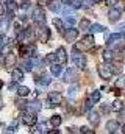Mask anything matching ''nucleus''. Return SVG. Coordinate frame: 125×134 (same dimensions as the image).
<instances>
[{"label":"nucleus","instance_id":"nucleus-44","mask_svg":"<svg viewBox=\"0 0 125 134\" xmlns=\"http://www.w3.org/2000/svg\"><path fill=\"white\" fill-rule=\"evenodd\" d=\"M121 117H122V119L125 120V108L122 109V111H121Z\"/></svg>","mask_w":125,"mask_h":134},{"label":"nucleus","instance_id":"nucleus-30","mask_svg":"<svg viewBox=\"0 0 125 134\" xmlns=\"http://www.w3.org/2000/svg\"><path fill=\"white\" fill-rule=\"evenodd\" d=\"M28 92H30V89H28L27 86H20V87H17V94H19L20 97H27Z\"/></svg>","mask_w":125,"mask_h":134},{"label":"nucleus","instance_id":"nucleus-28","mask_svg":"<svg viewBox=\"0 0 125 134\" xmlns=\"http://www.w3.org/2000/svg\"><path fill=\"white\" fill-rule=\"evenodd\" d=\"M49 8H50V11H53V13L61 11V6H60L58 2H50V3H49Z\"/></svg>","mask_w":125,"mask_h":134},{"label":"nucleus","instance_id":"nucleus-42","mask_svg":"<svg viewBox=\"0 0 125 134\" xmlns=\"http://www.w3.org/2000/svg\"><path fill=\"white\" fill-rule=\"evenodd\" d=\"M50 2H52V0H38V3H39V5H49Z\"/></svg>","mask_w":125,"mask_h":134},{"label":"nucleus","instance_id":"nucleus-8","mask_svg":"<svg viewBox=\"0 0 125 134\" xmlns=\"http://www.w3.org/2000/svg\"><path fill=\"white\" fill-rule=\"evenodd\" d=\"M121 16H122L121 8L111 6V9H110V13H108V19H110V22H111V24H116V22L121 19Z\"/></svg>","mask_w":125,"mask_h":134},{"label":"nucleus","instance_id":"nucleus-24","mask_svg":"<svg viewBox=\"0 0 125 134\" xmlns=\"http://www.w3.org/2000/svg\"><path fill=\"white\" fill-rule=\"evenodd\" d=\"M53 25H55V27L58 28V31H60L61 34L64 33V24H62L61 19H53Z\"/></svg>","mask_w":125,"mask_h":134},{"label":"nucleus","instance_id":"nucleus-26","mask_svg":"<svg viewBox=\"0 0 125 134\" xmlns=\"http://www.w3.org/2000/svg\"><path fill=\"white\" fill-rule=\"evenodd\" d=\"M77 92H78V84H74V86H70V87H69V92H67V95H69L70 98H75Z\"/></svg>","mask_w":125,"mask_h":134},{"label":"nucleus","instance_id":"nucleus-16","mask_svg":"<svg viewBox=\"0 0 125 134\" xmlns=\"http://www.w3.org/2000/svg\"><path fill=\"white\" fill-rule=\"evenodd\" d=\"M11 78H13V81H20V80L24 78V70H22V69H13Z\"/></svg>","mask_w":125,"mask_h":134},{"label":"nucleus","instance_id":"nucleus-37","mask_svg":"<svg viewBox=\"0 0 125 134\" xmlns=\"http://www.w3.org/2000/svg\"><path fill=\"white\" fill-rule=\"evenodd\" d=\"M80 133H83V134H92L94 131L91 130V128H88V126H81V128H80Z\"/></svg>","mask_w":125,"mask_h":134},{"label":"nucleus","instance_id":"nucleus-39","mask_svg":"<svg viewBox=\"0 0 125 134\" xmlns=\"http://www.w3.org/2000/svg\"><path fill=\"white\" fill-rule=\"evenodd\" d=\"M92 106H94V101L88 100V101H86V104H85V109H86V111H89V109H92Z\"/></svg>","mask_w":125,"mask_h":134},{"label":"nucleus","instance_id":"nucleus-31","mask_svg":"<svg viewBox=\"0 0 125 134\" xmlns=\"http://www.w3.org/2000/svg\"><path fill=\"white\" fill-rule=\"evenodd\" d=\"M8 25H9V20H8L6 17H3V19L0 20V30H2V33H5V31L8 30Z\"/></svg>","mask_w":125,"mask_h":134},{"label":"nucleus","instance_id":"nucleus-7","mask_svg":"<svg viewBox=\"0 0 125 134\" xmlns=\"http://www.w3.org/2000/svg\"><path fill=\"white\" fill-rule=\"evenodd\" d=\"M62 36H64V39H66L67 42H75L77 37H78V30L70 27V28H67V30H64Z\"/></svg>","mask_w":125,"mask_h":134},{"label":"nucleus","instance_id":"nucleus-32","mask_svg":"<svg viewBox=\"0 0 125 134\" xmlns=\"http://www.w3.org/2000/svg\"><path fill=\"white\" fill-rule=\"evenodd\" d=\"M31 69H33V63H31V59H25V61L22 63V70L30 72Z\"/></svg>","mask_w":125,"mask_h":134},{"label":"nucleus","instance_id":"nucleus-23","mask_svg":"<svg viewBox=\"0 0 125 134\" xmlns=\"http://www.w3.org/2000/svg\"><path fill=\"white\" fill-rule=\"evenodd\" d=\"M16 106H17L19 109H28V101L24 100V98H17V101H16Z\"/></svg>","mask_w":125,"mask_h":134},{"label":"nucleus","instance_id":"nucleus-9","mask_svg":"<svg viewBox=\"0 0 125 134\" xmlns=\"http://www.w3.org/2000/svg\"><path fill=\"white\" fill-rule=\"evenodd\" d=\"M36 33H38L39 41H42V42H47L50 39V28H47L45 25H41V28H38Z\"/></svg>","mask_w":125,"mask_h":134},{"label":"nucleus","instance_id":"nucleus-10","mask_svg":"<svg viewBox=\"0 0 125 134\" xmlns=\"http://www.w3.org/2000/svg\"><path fill=\"white\" fill-rule=\"evenodd\" d=\"M77 73H75V69H67L64 73H62V81L64 83H72L75 80Z\"/></svg>","mask_w":125,"mask_h":134},{"label":"nucleus","instance_id":"nucleus-5","mask_svg":"<svg viewBox=\"0 0 125 134\" xmlns=\"http://www.w3.org/2000/svg\"><path fill=\"white\" fill-rule=\"evenodd\" d=\"M22 122H24L27 126H34V125H36V122H38L36 112H33V111H28V112H25V114L22 115Z\"/></svg>","mask_w":125,"mask_h":134},{"label":"nucleus","instance_id":"nucleus-22","mask_svg":"<svg viewBox=\"0 0 125 134\" xmlns=\"http://www.w3.org/2000/svg\"><path fill=\"white\" fill-rule=\"evenodd\" d=\"M16 63V58L13 55H5V66L6 67H13Z\"/></svg>","mask_w":125,"mask_h":134},{"label":"nucleus","instance_id":"nucleus-21","mask_svg":"<svg viewBox=\"0 0 125 134\" xmlns=\"http://www.w3.org/2000/svg\"><path fill=\"white\" fill-rule=\"evenodd\" d=\"M78 28H80L81 31H86V30H89V28H91V24H89V20H88V19H81V20H80V24H78Z\"/></svg>","mask_w":125,"mask_h":134},{"label":"nucleus","instance_id":"nucleus-47","mask_svg":"<svg viewBox=\"0 0 125 134\" xmlns=\"http://www.w3.org/2000/svg\"><path fill=\"white\" fill-rule=\"evenodd\" d=\"M97 2H102V0H95V3H97Z\"/></svg>","mask_w":125,"mask_h":134},{"label":"nucleus","instance_id":"nucleus-43","mask_svg":"<svg viewBox=\"0 0 125 134\" xmlns=\"http://www.w3.org/2000/svg\"><path fill=\"white\" fill-rule=\"evenodd\" d=\"M108 111H110V108H108L106 104H103V106H102V112H108Z\"/></svg>","mask_w":125,"mask_h":134},{"label":"nucleus","instance_id":"nucleus-19","mask_svg":"<svg viewBox=\"0 0 125 134\" xmlns=\"http://www.w3.org/2000/svg\"><path fill=\"white\" fill-rule=\"evenodd\" d=\"M89 30H91V33H105L106 31V28L103 25H100V24H92Z\"/></svg>","mask_w":125,"mask_h":134},{"label":"nucleus","instance_id":"nucleus-49","mask_svg":"<svg viewBox=\"0 0 125 134\" xmlns=\"http://www.w3.org/2000/svg\"><path fill=\"white\" fill-rule=\"evenodd\" d=\"M0 87H2V81H0Z\"/></svg>","mask_w":125,"mask_h":134},{"label":"nucleus","instance_id":"nucleus-50","mask_svg":"<svg viewBox=\"0 0 125 134\" xmlns=\"http://www.w3.org/2000/svg\"><path fill=\"white\" fill-rule=\"evenodd\" d=\"M124 39H125V37H124Z\"/></svg>","mask_w":125,"mask_h":134},{"label":"nucleus","instance_id":"nucleus-12","mask_svg":"<svg viewBox=\"0 0 125 134\" xmlns=\"http://www.w3.org/2000/svg\"><path fill=\"white\" fill-rule=\"evenodd\" d=\"M119 128H121V123L117 120H108L106 122V131L108 133H116Z\"/></svg>","mask_w":125,"mask_h":134},{"label":"nucleus","instance_id":"nucleus-40","mask_svg":"<svg viewBox=\"0 0 125 134\" xmlns=\"http://www.w3.org/2000/svg\"><path fill=\"white\" fill-rule=\"evenodd\" d=\"M119 3V0H106V5L108 6H116Z\"/></svg>","mask_w":125,"mask_h":134},{"label":"nucleus","instance_id":"nucleus-3","mask_svg":"<svg viewBox=\"0 0 125 134\" xmlns=\"http://www.w3.org/2000/svg\"><path fill=\"white\" fill-rule=\"evenodd\" d=\"M62 103V95L60 92L53 91L49 94V100H47V108H56Z\"/></svg>","mask_w":125,"mask_h":134},{"label":"nucleus","instance_id":"nucleus-17","mask_svg":"<svg viewBox=\"0 0 125 134\" xmlns=\"http://www.w3.org/2000/svg\"><path fill=\"white\" fill-rule=\"evenodd\" d=\"M50 72L53 76H60L62 72V64H52L50 66Z\"/></svg>","mask_w":125,"mask_h":134},{"label":"nucleus","instance_id":"nucleus-34","mask_svg":"<svg viewBox=\"0 0 125 134\" xmlns=\"http://www.w3.org/2000/svg\"><path fill=\"white\" fill-rule=\"evenodd\" d=\"M114 87H117V89L125 87V76H121V78H117V80H116V86H114Z\"/></svg>","mask_w":125,"mask_h":134},{"label":"nucleus","instance_id":"nucleus-38","mask_svg":"<svg viewBox=\"0 0 125 134\" xmlns=\"http://www.w3.org/2000/svg\"><path fill=\"white\" fill-rule=\"evenodd\" d=\"M81 3H83V6H92L95 0H81Z\"/></svg>","mask_w":125,"mask_h":134},{"label":"nucleus","instance_id":"nucleus-13","mask_svg":"<svg viewBox=\"0 0 125 134\" xmlns=\"http://www.w3.org/2000/svg\"><path fill=\"white\" fill-rule=\"evenodd\" d=\"M88 120H89V123H91L92 126H97V125L100 123V115H98V112L91 111V112L88 114Z\"/></svg>","mask_w":125,"mask_h":134},{"label":"nucleus","instance_id":"nucleus-1","mask_svg":"<svg viewBox=\"0 0 125 134\" xmlns=\"http://www.w3.org/2000/svg\"><path fill=\"white\" fill-rule=\"evenodd\" d=\"M92 45H94V36L92 34H86L81 41H78V42L75 44L74 48H77L78 52H86V50H89Z\"/></svg>","mask_w":125,"mask_h":134},{"label":"nucleus","instance_id":"nucleus-11","mask_svg":"<svg viewBox=\"0 0 125 134\" xmlns=\"http://www.w3.org/2000/svg\"><path fill=\"white\" fill-rule=\"evenodd\" d=\"M56 59H58V63L62 64V66L67 63V53H66V50H64L62 47H60V48L56 50Z\"/></svg>","mask_w":125,"mask_h":134},{"label":"nucleus","instance_id":"nucleus-6","mask_svg":"<svg viewBox=\"0 0 125 134\" xmlns=\"http://www.w3.org/2000/svg\"><path fill=\"white\" fill-rule=\"evenodd\" d=\"M33 19L38 25H45V14L41 8H34L33 9Z\"/></svg>","mask_w":125,"mask_h":134},{"label":"nucleus","instance_id":"nucleus-18","mask_svg":"<svg viewBox=\"0 0 125 134\" xmlns=\"http://www.w3.org/2000/svg\"><path fill=\"white\" fill-rule=\"evenodd\" d=\"M114 53L111 52V50H103V53H102V58H103V61H106V63H111L113 59H114Z\"/></svg>","mask_w":125,"mask_h":134},{"label":"nucleus","instance_id":"nucleus-4","mask_svg":"<svg viewBox=\"0 0 125 134\" xmlns=\"http://www.w3.org/2000/svg\"><path fill=\"white\" fill-rule=\"evenodd\" d=\"M97 72H98L100 78H103V80H111V76H113L111 67L108 66V64H98V67H97Z\"/></svg>","mask_w":125,"mask_h":134},{"label":"nucleus","instance_id":"nucleus-15","mask_svg":"<svg viewBox=\"0 0 125 134\" xmlns=\"http://www.w3.org/2000/svg\"><path fill=\"white\" fill-rule=\"evenodd\" d=\"M50 83H52L50 75H41L39 78H36V84H41V86H49Z\"/></svg>","mask_w":125,"mask_h":134},{"label":"nucleus","instance_id":"nucleus-29","mask_svg":"<svg viewBox=\"0 0 125 134\" xmlns=\"http://www.w3.org/2000/svg\"><path fill=\"white\" fill-rule=\"evenodd\" d=\"M55 61H58V59H56V53H49V55L45 56V63H47V64L52 66Z\"/></svg>","mask_w":125,"mask_h":134},{"label":"nucleus","instance_id":"nucleus-33","mask_svg":"<svg viewBox=\"0 0 125 134\" xmlns=\"http://www.w3.org/2000/svg\"><path fill=\"white\" fill-rule=\"evenodd\" d=\"M100 97H102L100 91H94L92 94H91V98H89V100L94 101V103H98V101H100Z\"/></svg>","mask_w":125,"mask_h":134},{"label":"nucleus","instance_id":"nucleus-2","mask_svg":"<svg viewBox=\"0 0 125 134\" xmlns=\"http://www.w3.org/2000/svg\"><path fill=\"white\" fill-rule=\"evenodd\" d=\"M72 63H74V66L80 67V69H86V59L81 55V52H78L77 48L72 50Z\"/></svg>","mask_w":125,"mask_h":134},{"label":"nucleus","instance_id":"nucleus-35","mask_svg":"<svg viewBox=\"0 0 125 134\" xmlns=\"http://www.w3.org/2000/svg\"><path fill=\"white\" fill-rule=\"evenodd\" d=\"M66 22L72 27V25H75V22H77V20H75V17H74L72 14H69V16H66Z\"/></svg>","mask_w":125,"mask_h":134},{"label":"nucleus","instance_id":"nucleus-48","mask_svg":"<svg viewBox=\"0 0 125 134\" xmlns=\"http://www.w3.org/2000/svg\"><path fill=\"white\" fill-rule=\"evenodd\" d=\"M2 126H3V125H2V123H0V128H2Z\"/></svg>","mask_w":125,"mask_h":134},{"label":"nucleus","instance_id":"nucleus-41","mask_svg":"<svg viewBox=\"0 0 125 134\" xmlns=\"http://www.w3.org/2000/svg\"><path fill=\"white\" fill-rule=\"evenodd\" d=\"M117 31L125 33V22H124V24H119V25H117Z\"/></svg>","mask_w":125,"mask_h":134},{"label":"nucleus","instance_id":"nucleus-20","mask_svg":"<svg viewBox=\"0 0 125 134\" xmlns=\"http://www.w3.org/2000/svg\"><path fill=\"white\" fill-rule=\"evenodd\" d=\"M61 122H62L61 115H52V119H50V125H52L53 128H58V126L61 125Z\"/></svg>","mask_w":125,"mask_h":134},{"label":"nucleus","instance_id":"nucleus-45","mask_svg":"<svg viewBox=\"0 0 125 134\" xmlns=\"http://www.w3.org/2000/svg\"><path fill=\"white\" fill-rule=\"evenodd\" d=\"M121 131H122V133H125V125H122V128H121Z\"/></svg>","mask_w":125,"mask_h":134},{"label":"nucleus","instance_id":"nucleus-36","mask_svg":"<svg viewBox=\"0 0 125 134\" xmlns=\"http://www.w3.org/2000/svg\"><path fill=\"white\" fill-rule=\"evenodd\" d=\"M6 9H8V13H14V9H16V5H14V2H8L6 3Z\"/></svg>","mask_w":125,"mask_h":134},{"label":"nucleus","instance_id":"nucleus-27","mask_svg":"<svg viewBox=\"0 0 125 134\" xmlns=\"http://www.w3.org/2000/svg\"><path fill=\"white\" fill-rule=\"evenodd\" d=\"M111 72H113V75H121L122 73V66L121 64H111Z\"/></svg>","mask_w":125,"mask_h":134},{"label":"nucleus","instance_id":"nucleus-46","mask_svg":"<svg viewBox=\"0 0 125 134\" xmlns=\"http://www.w3.org/2000/svg\"><path fill=\"white\" fill-rule=\"evenodd\" d=\"M2 13H3V8H2V5H0V14H2Z\"/></svg>","mask_w":125,"mask_h":134},{"label":"nucleus","instance_id":"nucleus-14","mask_svg":"<svg viewBox=\"0 0 125 134\" xmlns=\"http://www.w3.org/2000/svg\"><path fill=\"white\" fill-rule=\"evenodd\" d=\"M42 109V104H41V101L39 100H33V101H30L28 103V111H33V112H39Z\"/></svg>","mask_w":125,"mask_h":134},{"label":"nucleus","instance_id":"nucleus-25","mask_svg":"<svg viewBox=\"0 0 125 134\" xmlns=\"http://www.w3.org/2000/svg\"><path fill=\"white\" fill-rule=\"evenodd\" d=\"M111 108H113L114 111H119V112H121V111L124 109V103H122L121 100H114L113 104H111Z\"/></svg>","mask_w":125,"mask_h":134}]
</instances>
